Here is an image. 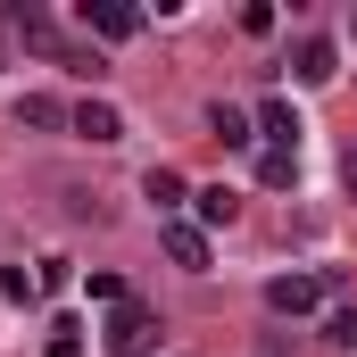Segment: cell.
Returning a JSON list of instances; mask_svg holds the SVG:
<instances>
[{
    "mask_svg": "<svg viewBox=\"0 0 357 357\" xmlns=\"http://www.w3.org/2000/svg\"><path fill=\"white\" fill-rule=\"evenodd\" d=\"M67 274H75L67 258H42V274H33V291H67Z\"/></svg>",
    "mask_w": 357,
    "mask_h": 357,
    "instance_id": "cell-15",
    "label": "cell"
},
{
    "mask_svg": "<svg viewBox=\"0 0 357 357\" xmlns=\"http://www.w3.org/2000/svg\"><path fill=\"white\" fill-rule=\"evenodd\" d=\"M324 341H333V349H357V307H333V324H324Z\"/></svg>",
    "mask_w": 357,
    "mask_h": 357,
    "instance_id": "cell-14",
    "label": "cell"
},
{
    "mask_svg": "<svg viewBox=\"0 0 357 357\" xmlns=\"http://www.w3.org/2000/svg\"><path fill=\"white\" fill-rule=\"evenodd\" d=\"M250 125L266 133L274 150H299V108H291V100H258V116H250Z\"/></svg>",
    "mask_w": 357,
    "mask_h": 357,
    "instance_id": "cell-6",
    "label": "cell"
},
{
    "mask_svg": "<svg viewBox=\"0 0 357 357\" xmlns=\"http://www.w3.org/2000/svg\"><path fill=\"white\" fill-rule=\"evenodd\" d=\"M208 133H216V142H225V150H241V142H258V125H250V116H241V108H225V100H216V108H208Z\"/></svg>",
    "mask_w": 357,
    "mask_h": 357,
    "instance_id": "cell-10",
    "label": "cell"
},
{
    "mask_svg": "<svg viewBox=\"0 0 357 357\" xmlns=\"http://www.w3.org/2000/svg\"><path fill=\"white\" fill-rule=\"evenodd\" d=\"M142 199H150V208H158V216H175L183 199H191V183H183L175 167H150V175H142Z\"/></svg>",
    "mask_w": 357,
    "mask_h": 357,
    "instance_id": "cell-8",
    "label": "cell"
},
{
    "mask_svg": "<svg viewBox=\"0 0 357 357\" xmlns=\"http://www.w3.org/2000/svg\"><path fill=\"white\" fill-rule=\"evenodd\" d=\"M150 341H158V316L125 299V307L108 316V349H116V357H142V349H150Z\"/></svg>",
    "mask_w": 357,
    "mask_h": 357,
    "instance_id": "cell-1",
    "label": "cell"
},
{
    "mask_svg": "<svg viewBox=\"0 0 357 357\" xmlns=\"http://www.w3.org/2000/svg\"><path fill=\"white\" fill-rule=\"evenodd\" d=\"M258 183L291 191V183H299V158H291V150H266V158H258Z\"/></svg>",
    "mask_w": 357,
    "mask_h": 357,
    "instance_id": "cell-12",
    "label": "cell"
},
{
    "mask_svg": "<svg viewBox=\"0 0 357 357\" xmlns=\"http://www.w3.org/2000/svg\"><path fill=\"white\" fill-rule=\"evenodd\" d=\"M67 116H75V108H59L50 91H25V100H17V125H33V133H50V125H67Z\"/></svg>",
    "mask_w": 357,
    "mask_h": 357,
    "instance_id": "cell-9",
    "label": "cell"
},
{
    "mask_svg": "<svg viewBox=\"0 0 357 357\" xmlns=\"http://www.w3.org/2000/svg\"><path fill=\"white\" fill-rule=\"evenodd\" d=\"M291 75H299L307 91H316V84H333V75H341V50H333L324 33H307V42H291Z\"/></svg>",
    "mask_w": 357,
    "mask_h": 357,
    "instance_id": "cell-2",
    "label": "cell"
},
{
    "mask_svg": "<svg viewBox=\"0 0 357 357\" xmlns=\"http://www.w3.org/2000/svg\"><path fill=\"white\" fill-rule=\"evenodd\" d=\"M84 142H125V108L116 100H75V116H67Z\"/></svg>",
    "mask_w": 357,
    "mask_h": 357,
    "instance_id": "cell-5",
    "label": "cell"
},
{
    "mask_svg": "<svg viewBox=\"0 0 357 357\" xmlns=\"http://www.w3.org/2000/svg\"><path fill=\"white\" fill-rule=\"evenodd\" d=\"M191 208H199V233H208V225H233V208H241V199H233L225 183H208V191H191Z\"/></svg>",
    "mask_w": 357,
    "mask_h": 357,
    "instance_id": "cell-11",
    "label": "cell"
},
{
    "mask_svg": "<svg viewBox=\"0 0 357 357\" xmlns=\"http://www.w3.org/2000/svg\"><path fill=\"white\" fill-rule=\"evenodd\" d=\"M167 258H175L183 274H208V233H199V225H167Z\"/></svg>",
    "mask_w": 357,
    "mask_h": 357,
    "instance_id": "cell-7",
    "label": "cell"
},
{
    "mask_svg": "<svg viewBox=\"0 0 357 357\" xmlns=\"http://www.w3.org/2000/svg\"><path fill=\"white\" fill-rule=\"evenodd\" d=\"M316 299H324L316 274H274V282H266V307H274V316H307Z\"/></svg>",
    "mask_w": 357,
    "mask_h": 357,
    "instance_id": "cell-4",
    "label": "cell"
},
{
    "mask_svg": "<svg viewBox=\"0 0 357 357\" xmlns=\"http://www.w3.org/2000/svg\"><path fill=\"white\" fill-rule=\"evenodd\" d=\"M84 25L100 42H133V33H142V8H133V0H84Z\"/></svg>",
    "mask_w": 357,
    "mask_h": 357,
    "instance_id": "cell-3",
    "label": "cell"
},
{
    "mask_svg": "<svg viewBox=\"0 0 357 357\" xmlns=\"http://www.w3.org/2000/svg\"><path fill=\"white\" fill-rule=\"evenodd\" d=\"M349 199H357V158H349Z\"/></svg>",
    "mask_w": 357,
    "mask_h": 357,
    "instance_id": "cell-16",
    "label": "cell"
},
{
    "mask_svg": "<svg viewBox=\"0 0 357 357\" xmlns=\"http://www.w3.org/2000/svg\"><path fill=\"white\" fill-rule=\"evenodd\" d=\"M42 357H84V324H50V341H42Z\"/></svg>",
    "mask_w": 357,
    "mask_h": 357,
    "instance_id": "cell-13",
    "label": "cell"
}]
</instances>
